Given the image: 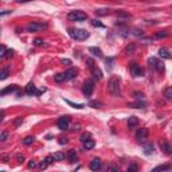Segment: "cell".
<instances>
[{
	"instance_id": "cell-39",
	"label": "cell",
	"mask_w": 172,
	"mask_h": 172,
	"mask_svg": "<svg viewBox=\"0 0 172 172\" xmlns=\"http://www.w3.org/2000/svg\"><path fill=\"white\" fill-rule=\"evenodd\" d=\"M155 69L162 73V71H164V63H163V62H159V63L156 65V67H155Z\"/></svg>"
},
{
	"instance_id": "cell-16",
	"label": "cell",
	"mask_w": 172,
	"mask_h": 172,
	"mask_svg": "<svg viewBox=\"0 0 172 172\" xmlns=\"http://www.w3.org/2000/svg\"><path fill=\"white\" fill-rule=\"evenodd\" d=\"M129 108H136V109H144L145 108V102L144 101H136V102H130L128 104Z\"/></svg>"
},
{
	"instance_id": "cell-35",
	"label": "cell",
	"mask_w": 172,
	"mask_h": 172,
	"mask_svg": "<svg viewBox=\"0 0 172 172\" xmlns=\"http://www.w3.org/2000/svg\"><path fill=\"white\" fill-rule=\"evenodd\" d=\"M127 172H137V164H134V163L129 164V167H128V171H127Z\"/></svg>"
},
{
	"instance_id": "cell-25",
	"label": "cell",
	"mask_w": 172,
	"mask_h": 172,
	"mask_svg": "<svg viewBox=\"0 0 172 172\" xmlns=\"http://www.w3.org/2000/svg\"><path fill=\"white\" fill-rule=\"evenodd\" d=\"M94 145H95L94 140H89V141H86V143L84 144V147H85L86 151H89V149H91V148H94Z\"/></svg>"
},
{
	"instance_id": "cell-32",
	"label": "cell",
	"mask_w": 172,
	"mask_h": 172,
	"mask_svg": "<svg viewBox=\"0 0 172 172\" xmlns=\"http://www.w3.org/2000/svg\"><path fill=\"white\" fill-rule=\"evenodd\" d=\"M89 106H90V108H101V106H104V104L97 102V101H90L89 102Z\"/></svg>"
},
{
	"instance_id": "cell-22",
	"label": "cell",
	"mask_w": 172,
	"mask_h": 172,
	"mask_svg": "<svg viewBox=\"0 0 172 172\" xmlns=\"http://www.w3.org/2000/svg\"><path fill=\"white\" fill-rule=\"evenodd\" d=\"M34 141H35V137L34 136H27V137L23 139V144L24 145H31Z\"/></svg>"
},
{
	"instance_id": "cell-48",
	"label": "cell",
	"mask_w": 172,
	"mask_h": 172,
	"mask_svg": "<svg viewBox=\"0 0 172 172\" xmlns=\"http://www.w3.org/2000/svg\"><path fill=\"white\" fill-rule=\"evenodd\" d=\"M67 143H69V140H67L66 137H62V139H59V144H61V145L67 144Z\"/></svg>"
},
{
	"instance_id": "cell-15",
	"label": "cell",
	"mask_w": 172,
	"mask_h": 172,
	"mask_svg": "<svg viewBox=\"0 0 172 172\" xmlns=\"http://www.w3.org/2000/svg\"><path fill=\"white\" fill-rule=\"evenodd\" d=\"M159 56L163 58V59H169V58H172L171 53H169L167 49H160L159 50Z\"/></svg>"
},
{
	"instance_id": "cell-31",
	"label": "cell",
	"mask_w": 172,
	"mask_h": 172,
	"mask_svg": "<svg viewBox=\"0 0 172 172\" xmlns=\"http://www.w3.org/2000/svg\"><path fill=\"white\" fill-rule=\"evenodd\" d=\"M167 36H168V32L167 31H160L155 35V38L156 39H164V38H167Z\"/></svg>"
},
{
	"instance_id": "cell-55",
	"label": "cell",
	"mask_w": 172,
	"mask_h": 172,
	"mask_svg": "<svg viewBox=\"0 0 172 172\" xmlns=\"http://www.w3.org/2000/svg\"><path fill=\"white\" fill-rule=\"evenodd\" d=\"M3 160H4V163H8V157H7V156H4Z\"/></svg>"
},
{
	"instance_id": "cell-30",
	"label": "cell",
	"mask_w": 172,
	"mask_h": 172,
	"mask_svg": "<svg viewBox=\"0 0 172 172\" xmlns=\"http://www.w3.org/2000/svg\"><path fill=\"white\" fill-rule=\"evenodd\" d=\"M133 97L137 100V101H140V100H141V101H143V100L145 98L144 93H141V91H134V93H133Z\"/></svg>"
},
{
	"instance_id": "cell-8",
	"label": "cell",
	"mask_w": 172,
	"mask_h": 172,
	"mask_svg": "<svg viewBox=\"0 0 172 172\" xmlns=\"http://www.w3.org/2000/svg\"><path fill=\"white\" fill-rule=\"evenodd\" d=\"M89 167H90V169H91V171H94V172L100 171V169H101V167H102V162H101V159L94 157V159H93V160L90 162Z\"/></svg>"
},
{
	"instance_id": "cell-9",
	"label": "cell",
	"mask_w": 172,
	"mask_h": 172,
	"mask_svg": "<svg viewBox=\"0 0 172 172\" xmlns=\"http://www.w3.org/2000/svg\"><path fill=\"white\" fill-rule=\"evenodd\" d=\"M160 149H162L163 152H164L165 155H172V145L169 144V143H167V141H160Z\"/></svg>"
},
{
	"instance_id": "cell-53",
	"label": "cell",
	"mask_w": 172,
	"mask_h": 172,
	"mask_svg": "<svg viewBox=\"0 0 172 172\" xmlns=\"http://www.w3.org/2000/svg\"><path fill=\"white\" fill-rule=\"evenodd\" d=\"M16 159H18V162H19V163L24 162V157H23V156H22V155H18V156H16Z\"/></svg>"
},
{
	"instance_id": "cell-47",
	"label": "cell",
	"mask_w": 172,
	"mask_h": 172,
	"mask_svg": "<svg viewBox=\"0 0 172 172\" xmlns=\"http://www.w3.org/2000/svg\"><path fill=\"white\" fill-rule=\"evenodd\" d=\"M35 167H36L35 160H30V163H28V168H35Z\"/></svg>"
},
{
	"instance_id": "cell-45",
	"label": "cell",
	"mask_w": 172,
	"mask_h": 172,
	"mask_svg": "<svg viewBox=\"0 0 172 172\" xmlns=\"http://www.w3.org/2000/svg\"><path fill=\"white\" fill-rule=\"evenodd\" d=\"M22 123H23V118H22V117H18V118L14 121V125H15V127H19Z\"/></svg>"
},
{
	"instance_id": "cell-4",
	"label": "cell",
	"mask_w": 172,
	"mask_h": 172,
	"mask_svg": "<svg viewBox=\"0 0 172 172\" xmlns=\"http://www.w3.org/2000/svg\"><path fill=\"white\" fill-rule=\"evenodd\" d=\"M94 91V81L93 79H86L84 84V88H82V93H84L86 97H90Z\"/></svg>"
},
{
	"instance_id": "cell-36",
	"label": "cell",
	"mask_w": 172,
	"mask_h": 172,
	"mask_svg": "<svg viewBox=\"0 0 172 172\" xmlns=\"http://www.w3.org/2000/svg\"><path fill=\"white\" fill-rule=\"evenodd\" d=\"M6 54H7V49H6L4 45H1V47H0V56H1V58H6Z\"/></svg>"
},
{
	"instance_id": "cell-34",
	"label": "cell",
	"mask_w": 172,
	"mask_h": 172,
	"mask_svg": "<svg viewBox=\"0 0 172 172\" xmlns=\"http://www.w3.org/2000/svg\"><path fill=\"white\" fill-rule=\"evenodd\" d=\"M91 26H93V27H104V24H102L100 20H97V19H93V20H91Z\"/></svg>"
},
{
	"instance_id": "cell-17",
	"label": "cell",
	"mask_w": 172,
	"mask_h": 172,
	"mask_svg": "<svg viewBox=\"0 0 172 172\" xmlns=\"http://www.w3.org/2000/svg\"><path fill=\"white\" fill-rule=\"evenodd\" d=\"M15 90H18V86H16V85H11V86H8V88L3 89L1 93H0V95H6V94H8V93H14Z\"/></svg>"
},
{
	"instance_id": "cell-44",
	"label": "cell",
	"mask_w": 172,
	"mask_h": 172,
	"mask_svg": "<svg viewBox=\"0 0 172 172\" xmlns=\"http://www.w3.org/2000/svg\"><path fill=\"white\" fill-rule=\"evenodd\" d=\"M43 43H45V42H43V39H40V38H36L35 40H34V45H35V46H42Z\"/></svg>"
},
{
	"instance_id": "cell-43",
	"label": "cell",
	"mask_w": 172,
	"mask_h": 172,
	"mask_svg": "<svg viewBox=\"0 0 172 172\" xmlns=\"http://www.w3.org/2000/svg\"><path fill=\"white\" fill-rule=\"evenodd\" d=\"M14 50L11 49V50H7V54H6V58H8V59H10V58H12V56H14Z\"/></svg>"
},
{
	"instance_id": "cell-5",
	"label": "cell",
	"mask_w": 172,
	"mask_h": 172,
	"mask_svg": "<svg viewBox=\"0 0 172 172\" xmlns=\"http://www.w3.org/2000/svg\"><path fill=\"white\" fill-rule=\"evenodd\" d=\"M26 28L30 32H36V31H42V30L47 28V24L46 23H30V24H27Z\"/></svg>"
},
{
	"instance_id": "cell-10",
	"label": "cell",
	"mask_w": 172,
	"mask_h": 172,
	"mask_svg": "<svg viewBox=\"0 0 172 172\" xmlns=\"http://www.w3.org/2000/svg\"><path fill=\"white\" fill-rule=\"evenodd\" d=\"M130 73H132L133 77H141V75H143V69L137 63H132V66H130Z\"/></svg>"
},
{
	"instance_id": "cell-21",
	"label": "cell",
	"mask_w": 172,
	"mask_h": 172,
	"mask_svg": "<svg viewBox=\"0 0 172 172\" xmlns=\"http://www.w3.org/2000/svg\"><path fill=\"white\" fill-rule=\"evenodd\" d=\"M54 81L58 82V84H61V82H65V81H66L65 73H59V74H56V75H54Z\"/></svg>"
},
{
	"instance_id": "cell-12",
	"label": "cell",
	"mask_w": 172,
	"mask_h": 172,
	"mask_svg": "<svg viewBox=\"0 0 172 172\" xmlns=\"http://www.w3.org/2000/svg\"><path fill=\"white\" fill-rule=\"evenodd\" d=\"M66 157H67V160H69L70 163H75L78 160V155H77V152L74 151V149H70V151L67 152Z\"/></svg>"
},
{
	"instance_id": "cell-24",
	"label": "cell",
	"mask_w": 172,
	"mask_h": 172,
	"mask_svg": "<svg viewBox=\"0 0 172 172\" xmlns=\"http://www.w3.org/2000/svg\"><path fill=\"white\" fill-rule=\"evenodd\" d=\"M164 97L167 100H169V101H172V86L171 88H167L164 91Z\"/></svg>"
},
{
	"instance_id": "cell-6",
	"label": "cell",
	"mask_w": 172,
	"mask_h": 172,
	"mask_svg": "<svg viewBox=\"0 0 172 172\" xmlns=\"http://www.w3.org/2000/svg\"><path fill=\"white\" fill-rule=\"evenodd\" d=\"M148 139V129L147 128H140V129L136 132V140L139 141V143H145Z\"/></svg>"
},
{
	"instance_id": "cell-19",
	"label": "cell",
	"mask_w": 172,
	"mask_h": 172,
	"mask_svg": "<svg viewBox=\"0 0 172 172\" xmlns=\"http://www.w3.org/2000/svg\"><path fill=\"white\" fill-rule=\"evenodd\" d=\"M137 125H139V118H137V117L132 116L128 118V127L129 128H134V127H137Z\"/></svg>"
},
{
	"instance_id": "cell-14",
	"label": "cell",
	"mask_w": 172,
	"mask_h": 172,
	"mask_svg": "<svg viewBox=\"0 0 172 172\" xmlns=\"http://www.w3.org/2000/svg\"><path fill=\"white\" fill-rule=\"evenodd\" d=\"M77 69H74V67H71V69H69L67 71H65V77H66V81H69V79H73L75 75H77Z\"/></svg>"
},
{
	"instance_id": "cell-29",
	"label": "cell",
	"mask_w": 172,
	"mask_h": 172,
	"mask_svg": "<svg viewBox=\"0 0 172 172\" xmlns=\"http://www.w3.org/2000/svg\"><path fill=\"white\" fill-rule=\"evenodd\" d=\"M157 63H159V59L157 58H155V56H151V58L148 59V65L152 66V67H156V65Z\"/></svg>"
},
{
	"instance_id": "cell-23",
	"label": "cell",
	"mask_w": 172,
	"mask_h": 172,
	"mask_svg": "<svg viewBox=\"0 0 172 172\" xmlns=\"http://www.w3.org/2000/svg\"><path fill=\"white\" fill-rule=\"evenodd\" d=\"M108 14H109L108 8H101V10L95 11V15H97V16H105V15H108Z\"/></svg>"
},
{
	"instance_id": "cell-2",
	"label": "cell",
	"mask_w": 172,
	"mask_h": 172,
	"mask_svg": "<svg viewBox=\"0 0 172 172\" xmlns=\"http://www.w3.org/2000/svg\"><path fill=\"white\" fill-rule=\"evenodd\" d=\"M69 34L73 39L75 40H86L89 38V34L86 30H82V28H75V30H69Z\"/></svg>"
},
{
	"instance_id": "cell-1",
	"label": "cell",
	"mask_w": 172,
	"mask_h": 172,
	"mask_svg": "<svg viewBox=\"0 0 172 172\" xmlns=\"http://www.w3.org/2000/svg\"><path fill=\"white\" fill-rule=\"evenodd\" d=\"M108 90L109 93L114 97H120V78L117 75H112L108 82Z\"/></svg>"
},
{
	"instance_id": "cell-33",
	"label": "cell",
	"mask_w": 172,
	"mask_h": 172,
	"mask_svg": "<svg viewBox=\"0 0 172 172\" xmlns=\"http://www.w3.org/2000/svg\"><path fill=\"white\" fill-rule=\"evenodd\" d=\"M66 102L69 104L70 106H73V108H75V109H84V105L82 104H74V102H71V101H67L66 100Z\"/></svg>"
},
{
	"instance_id": "cell-40",
	"label": "cell",
	"mask_w": 172,
	"mask_h": 172,
	"mask_svg": "<svg viewBox=\"0 0 172 172\" xmlns=\"http://www.w3.org/2000/svg\"><path fill=\"white\" fill-rule=\"evenodd\" d=\"M86 63H88V67H89V69H93V67L95 66V65H94V61L91 59V58H89V59H86Z\"/></svg>"
},
{
	"instance_id": "cell-49",
	"label": "cell",
	"mask_w": 172,
	"mask_h": 172,
	"mask_svg": "<svg viewBox=\"0 0 172 172\" xmlns=\"http://www.w3.org/2000/svg\"><path fill=\"white\" fill-rule=\"evenodd\" d=\"M46 160H47V163H49V164H51V163H54V162H55L53 156H47V157H46Z\"/></svg>"
},
{
	"instance_id": "cell-18",
	"label": "cell",
	"mask_w": 172,
	"mask_h": 172,
	"mask_svg": "<svg viewBox=\"0 0 172 172\" xmlns=\"http://www.w3.org/2000/svg\"><path fill=\"white\" fill-rule=\"evenodd\" d=\"M168 169H172V165H169V164H164V165H159V167L153 168L151 172H163V171H168Z\"/></svg>"
},
{
	"instance_id": "cell-46",
	"label": "cell",
	"mask_w": 172,
	"mask_h": 172,
	"mask_svg": "<svg viewBox=\"0 0 172 172\" xmlns=\"http://www.w3.org/2000/svg\"><path fill=\"white\" fill-rule=\"evenodd\" d=\"M47 165H49L47 160H43V162L39 164V167H40V169H46V168H47Z\"/></svg>"
},
{
	"instance_id": "cell-7",
	"label": "cell",
	"mask_w": 172,
	"mask_h": 172,
	"mask_svg": "<svg viewBox=\"0 0 172 172\" xmlns=\"http://www.w3.org/2000/svg\"><path fill=\"white\" fill-rule=\"evenodd\" d=\"M70 121H71L70 116H63V117H61V118L58 120V128H59L61 130L69 129V124H70Z\"/></svg>"
},
{
	"instance_id": "cell-52",
	"label": "cell",
	"mask_w": 172,
	"mask_h": 172,
	"mask_svg": "<svg viewBox=\"0 0 172 172\" xmlns=\"http://www.w3.org/2000/svg\"><path fill=\"white\" fill-rule=\"evenodd\" d=\"M61 62H62L63 65H71V61L70 59H62Z\"/></svg>"
},
{
	"instance_id": "cell-38",
	"label": "cell",
	"mask_w": 172,
	"mask_h": 172,
	"mask_svg": "<svg viewBox=\"0 0 172 172\" xmlns=\"http://www.w3.org/2000/svg\"><path fill=\"white\" fill-rule=\"evenodd\" d=\"M89 140H90V134H89V133H84L81 136V141L84 143V144L86 143V141H89Z\"/></svg>"
},
{
	"instance_id": "cell-50",
	"label": "cell",
	"mask_w": 172,
	"mask_h": 172,
	"mask_svg": "<svg viewBox=\"0 0 172 172\" xmlns=\"http://www.w3.org/2000/svg\"><path fill=\"white\" fill-rule=\"evenodd\" d=\"M133 35H137V36H139V35H141V34H143V31H141V30H137V28H136V30H133Z\"/></svg>"
},
{
	"instance_id": "cell-28",
	"label": "cell",
	"mask_w": 172,
	"mask_h": 172,
	"mask_svg": "<svg viewBox=\"0 0 172 172\" xmlns=\"http://www.w3.org/2000/svg\"><path fill=\"white\" fill-rule=\"evenodd\" d=\"M53 157H54L55 162H61V160H63V159H65V155L61 153V152H55V153L53 155Z\"/></svg>"
},
{
	"instance_id": "cell-41",
	"label": "cell",
	"mask_w": 172,
	"mask_h": 172,
	"mask_svg": "<svg viewBox=\"0 0 172 172\" xmlns=\"http://www.w3.org/2000/svg\"><path fill=\"white\" fill-rule=\"evenodd\" d=\"M134 47H136V46H134V43H132V45H130V46H128V47H127V49H125V53H132V51H133V50H134Z\"/></svg>"
},
{
	"instance_id": "cell-11",
	"label": "cell",
	"mask_w": 172,
	"mask_h": 172,
	"mask_svg": "<svg viewBox=\"0 0 172 172\" xmlns=\"http://www.w3.org/2000/svg\"><path fill=\"white\" fill-rule=\"evenodd\" d=\"M26 94L28 95H32V94H38V90H36L35 85L32 84V82H30V84H27V86H26Z\"/></svg>"
},
{
	"instance_id": "cell-3",
	"label": "cell",
	"mask_w": 172,
	"mask_h": 172,
	"mask_svg": "<svg viewBox=\"0 0 172 172\" xmlns=\"http://www.w3.org/2000/svg\"><path fill=\"white\" fill-rule=\"evenodd\" d=\"M67 18L73 22H82L88 19V15L85 14L84 11H71L70 14L67 15Z\"/></svg>"
},
{
	"instance_id": "cell-37",
	"label": "cell",
	"mask_w": 172,
	"mask_h": 172,
	"mask_svg": "<svg viewBox=\"0 0 172 172\" xmlns=\"http://www.w3.org/2000/svg\"><path fill=\"white\" fill-rule=\"evenodd\" d=\"M8 137V132L7 130H3L1 133H0V141H6Z\"/></svg>"
},
{
	"instance_id": "cell-51",
	"label": "cell",
	"mask_w": 172,
	"mask_h": 172,
	"mask_svg": "<svg viewBox=\"0 0 172 172\" xmlns=\"http://www.w3.org/2000/svg\"><path fill=\"white\" fill-rule=\"evenodd\" d=\"M112 172H120V168L117 167V165H112V169H110Z\"/></svg>"
},
{
	"instance_id": "cell-54",
	"label": "cell",
	"mask_w": 172,
	"mask_h": 172,
	"mask_svg": "<svg viewBox=\"0 0 172 172\" xmlns=\"http://www.w3.org/2000/svg\"><path fill=\"white\" fill-rule=\"evenodd\" d=\"M12 11H3V12H0V16H4V15H8V14H11Z\"/></svg>"
},
{
	"instance_id": "cell-13",
	"label": "cell",
	"mask_w": 172,
	"mask_h": 172,
	"mask_svg": "<svg viewBox=\"0 0 172 172\" xmlns=\"http://www.w3.org/2000/svg\"><path fill=\"white\" fill-rule=\"evenodd\" d=\"M90 71H91V75H93L94 79H97V81L102 79V73H101V70H100L97 66H94L93 69H90Z\"/></svg>"
},
{
	"instance_id": "cell-26",
	"label": "cell",
	"mask_w": 172,
	"mask_h": 172,
	"mask_svg": "<svg viewBox=\"0 0 172 172\" xmlns=\"http://www.w3.org/2000/svg\"><path fill=\"white\" fill-rule=\"evenodd\" d=\"M8 75H10V70H8V69H3V70L0 71V79H1V81H4Z\"/></svg>"
},
{
	"instance_id": "cell-27",
	"label": "cell",
	"mask_w": 172,
	"mask_h": 172,
	"mask_svg": "<svg viewBox=\"0 0 172 172\" xmlns=\"http://www.w3.org/2000/svg\"><path fill=\"white\" fill-rule=\"evenodd\" d=\"M144 153L145 155H152L153 153V145L152 144H147L144 147Z\"/></svg>"
},
{
	"instance_id": "cell-20",
	"label": "cell",
	"mask_w": 172,
	"mask_h": 172,
	"mask_svg": "<svg viewBox=\"0 0 172 172\" xmlns=\"http://www.w3.org/2000/svg\"><path fill=\"white\" fill-rule=\"evenodd\" d=\"M89 51H90L93 55H95V56H100V58L102 56V51H101L100 47H89Z\"/></svg>"
},
{
	"instance_id": "cell-42",
	"label": "cell",
	"mask_w": 172,
	"mask_h": 172,
	"mask_svg": "<svg viewBox=\"0 0 172 172\" xmlns=\"http://www.w3.org/2000/svg\"><path fill=\"white\" fill-rule=\"evenodd\" d=\"M117 16H120V18H130V15L129 14H127V12H117Z\"/></svg>"
}]
</instances>
